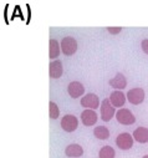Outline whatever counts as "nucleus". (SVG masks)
<instances>
[{
	"instance_id": "obj_12",
	"label": "nucleus",
	"mask_w": 148,
	"mask_h": 158,
	"mask_svg": "<svg viewBox=\"0 0 148 158\" xmlns=\"http://www.w3.org/2000/svg\"><path fill=\"white\" fill-rule=\"evenodd\" d=\"M109 101L113 107H121L122 108V106L126 102V95L122 91H113L109 96Z\"/></svg>"
},
{
	"instance_id": "obj_19",
	"label": "nucleus",
	"mask_w": 148,
	"mask_h": 158,
	"mask_svg": "<svg viewBox=\"0 0 148 158\" xmlns=\"http://www.w3.org/2000/svg\"><path fill=\"white\" fill-rule=\"evenodd\" d=\"M107 31H108L109 34H112V35H116V34H120V32L122 31V27H120V26H117V27L109 26V27H107Z\"/></svg>"
},
{
	"instance_id": "obj_17",
	"label": "nucleus",
	"mask_w": 148,
	"mask_h": 158,
	"mask_svg": "<svg viewBox=\"0 0 148 158\" xmlns=\"http://www.w3.org/2000/svg\"><path fill=\"white\" fill-rule=\"evenodd\" d=\"M116 156V152L112 147L109 146H105L100 149V153H98V157L100 158H115Z\"/></svg>"
},
{
	"instance_id": "obj_3",
	"label": "nucleus",
	"mask_w": 148,
	"mask_h": 158,
	"mask_svg": "<svg viewBox=\"0 0 148 158\" xmlns=\"http://www.w3.org/2000/svg\"><path fill=\"white\" fill-rule=\"evenodd\" d=\"M116 118L117 121L121 123V125H133L136 122V117L134 114L128 110V108H120L117 112H116Z\"/></svg>"
},
{
	"instance_id": "obj_11",
	"label": "nucleus",
	"mask_w": 148,
	"mask_h": 158,
	"mask_svg": "<svg viewBox=\"0 0 148 158\" xmlns=\"http://www.w3.org/2000/svg\"><path fill=\"white\" fill-rule=\"evenodd\" d=\"M64 72V67H62V62L60 60H54L50 66H49V73L51 78H60L62 76Z\"/></svg>"
},
{
	"instance_id": "obj_7",
	"label": "nucleus",
	"mask_w": 148,
	"mask_h": 158,
	"mask_svg": "<svg viewBox=\"0 0 148 158\" xmlns=\"http://www.w3.org/2000/svg\"><path fill=\"white\" fill-rule=\"evenodd\" d=\"M127 100L132 105H139L144 101V90L141 87L132 89L127 92Z\"/></svg>"
},
{
	"instance_id": "obj_4",
	"label": "nucleus",
	"mask_w": 148,
	"mask_h": 158,
	"mask_svg": "<svg viewBox=\"0 0 148 158\" xmlns=\"http://www.w3.org/2000/svg\"><path fill=\"white\" fill-rule=\"evenodd\" d=\"M61 127L66 132H73L79 127V120L73 114H65L61 120Z\"/></svg>"
},
{
	"instance_id": "obj_18",
	"label": "nucleus",
	"mask_w": 148,
	"mask_h": 158,
	"mask_svg": "<svg viewBox=\"0 0 148 158\" xmlns=\"http://www.w3.org/2000/svg\"><path fill=\"white\" fill-rule=\"evenodd\" d=\"M50 108H49V114H50V118L52 120H56V118L60 116V110H59V106L55 103V102H50Z\"/></svg>"
},
{
	"instance_id": "obj_9",
	"label": "nucleus",
	"mask_w": 148,
	"mask_h": 158,
	"mask_svg": "<svg viewBox=\"0 0 148 158\" xmlns=\"http://www.w3.org/2000/svg\"><path fill=\"white\" fill-rule=\"evenodd\" d=\"M108 84H109L111 87H113L116 90H123L127 86V80H126L123 73L118 72L113 78H111V80L108 81Z\"/></svg>"
},
{
	"instance_id": "obj_6",
	"label": "nucleus",
	"mask_w": 148,
	"mask_h": 158,
	"mask_svg": "<svg viewBox=\"0 0 148 158\" xmlns=\"http://www.w3.org/2000/svg\"><path fill=\"white\" fill-rule=\"evenodd\" d=\"M133 136H131L130 133L127 132H123L121 135L117 136L116 138V144L118 148L123 149V151H127V149H131L132 146H133Z\"/></svg>"
},
{
	"instance_id": "obj_8",
	"label": "nucleus",
	"mask_w": 148,
	"mask_h": 158,
	"mask_svg": "<svg viewBox=\"0 0 148 158\" xmlns=\"http://www.w3.org/2000/svg\"><path fill=\"white\" fill-rule=\"evenodd\" d=\"M67 92L72 98H77V97H81L85 94V87L79 81H72L67 86Z\"/></svg>"
},
{
	"instance_id": "obj_14",
	"label": "nucleus",
	"mask_w": 148,
	"mask_h": 158,
	"mask_svg": "<svg viewBox=\"0 0 148 158\" xmlns=\"http://www.w3.org/2000/svg\"><path fill=\"white\" fill-rule=\"evenodd\" d=\"M133 138L138 143H147L148 142V128L147 127H138L133 132Z\"/></svg>"
},
{
	"instance_id": "obj_20",
	"label": "nucleus",
	"mask_w": 148,
	"mask_h": 158,
	"mask_svg": "<svg viewBox=\"0 0 148 158\" xmlns=\"http://www.w3.org/2000/svg\"><path fill=\"white\" fill-rule=\"evenodd\" d=\"M142 50L144 51V54L148 55V39H146V40L142 41Z\"/></svg>"
},
{
	"instance_id": "obj_10",
	"label": "nucleus",
	"mask_w": 148,
	"mask_h": 158,
	"mask_svg": "<svg viewBox=\"0 0 148 158\" xmlns=\"http://www.w3.org/2000/svg\"><path fill=\"white\" fill-rule=\"evenodd\" d=\"M81 120L85 126H93L97 122V113L93 110H85L81 113Z\"/></svg>"
},
{
	"instance_id": "obj_16",
	"label": "nucleus",
	"mask_w": 148,
	"mask_h": 158,
	"mask_svg": "<svg viewBox=\"0 0 148 158\" xmlns=\"http://www.w3.org/2000/svg\"><path fill=\"white\" fill-rule=\"evenodd\" d=\"M93 135H95V137H97L98 139H107V138L109 137V131H108V128L105 127V126H97V127H95V130H93Z\"/></svg>"
},
{
	"instance_id": "obj_1",
	"label": "nucleus",
	"mask_w": 148,
	"mask_h": 158,
	"mask_svg": "<svg viewBox=\"0 0 148 158\" xmlns=\"http://www.w3.org/2000/svg\"><path fill=\"white\" fill-rule=\"evenodd\" d=\"M101 118L105 121V122H108L111 121V118L113 116H116V111H115V107L111 103L109 98H105L102 102H101Z\"/></svg>"
},
{
	"instance_id": "obj_5",
	"label": "nucleus",
	"mask_w": 148,
	"mask_h": 158,
	"mask_svg": "<svg viewBox=\"0 0 148 158\" xmlns=\"http://www.w3.org/2000/svg\"><path fill=\"white\" fill-rule=\"evenodd\" d=\"M81 106L86 110H96L100 106V98L95 94H87L81 98Z\"/></svg>"
},
{
	"instance_id": "obj_15",
	"label": "nucleus",
	"mask_w": 148,
	"mask_h": 158,
	"mask_svg": "<svg viewBox=\"0 0 148 158\" xmlns=\"http://www.w3.org/2000/svg\"><path fill=\"white\" fill-rule=\"evenodd\" d=\"M49 45H50V51H49V56H50V59L54 60V59L59 57V55H60V50H61V45L55 40V39H50Z\"/></svg>"
},
{
	"instance_id": "obj_13",
	"label": "nucleus",
	"mask_w": 148,
	"mask_h": 158,
	"mask_svg": "<svg viewBox=\"0 0 148 158\" xmlns=\"http://www.w3.org/2000/svg\"><path fill=\"white\" fill-rule=\"evenodd\" d=\"M65 153L67 157H72V158H76V157H81L84 154V148L77 144V143H72L68 144L65 149Z\"/></svg>"
},
{
	"instance_id": "obj_2",
	"label": "nucleus",
	"mask_w": 148,
	"mask_h": 158,
	"mask_svg": "<svg viewBox=\"0 0 148 158\" xmlns=\"http://www.w3.org/2000/svg\"><path fill=\"white\" fill-rule=\"evenodd\" d=\"M60 45H61V51L66 56H71V55H73L77 51V41L71 36L64 37Z\"/></svg>"
},
{
	"instance_id": "obj_21",
	"label": "nucleus",
	"mask_w": 148,
	"mask_h": 158,
	"mask_svg": "<svg viewBox=\"0 0 148 158\" xmlns=\"http://www.w3.org/2000/svg\"><path fill=\"white\" fill-rule=\"evenodd\" d=\"M143 158H148V154H146V156H143Z\"/></svg>"
}]
</instances>
